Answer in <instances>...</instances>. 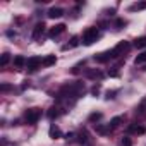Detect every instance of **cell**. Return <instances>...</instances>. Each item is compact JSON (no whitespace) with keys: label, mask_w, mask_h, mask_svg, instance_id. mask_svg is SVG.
I'll return each mask as SVG.
<instances>
[{"label":"cell","mask_w":146,"mask_h":146,"mask_svg":"<svg viewBox=\"0 0 146 146\" xmlns=\"http://www.w3.org/2000/svg\"><path fill=\"white\" fill-rule=\"evenodd\" d=\"M98 38H100V31H98V28H88V29L83 33V45L90 46V45H93Z\"/></svg>","instance_id":"cell-1"},{"label":"cell","mask_w":146,"mask_h":146,"mask_svg":"<svg viewBox=\"0 0 146 146\" xmlns=\"http://www.w3.org/2000/svg\"><path fill=\"white\" fill-rule=\"evenodd\" d=\"M129 46H131L129 41H120V43H117V45L110 50V57H112V58H119L120 55H124V53L129 50Z\"/></svg>","instance_id":"cell-2"},{"label":"cell","mask_w":146,"mask_h":146,"mask_svg":"<svg viewBox=\"0 0 146 146\" xmlns=\"http://www.w3.org/2000/svg\"><path fill=\"white\" fill-rule=\"evenodd\" d=\"M40 117H41V110L40 108H29V110H26V113H24V120L28 122V124H36L38 120H40Z\"/></svg>","instance_id":"cell-3"},{"label":"cell","mask_w":146,"mask_h":146,"mask_svg":"<svg viewBox=\"0 0 146 146\" xmlns=\"http://www.w3.org/2000/svg\"><path fill=\"white\" fill-rule=\"evenodd\" d=\"M40 65H43V60L40 57H29L28 62H26V69L29 72H35L36 69H40Z\"/></svg>","instance_id":"cell-4"},{"label":"cell","mask_w":146,"mask_h":146,"mask_svg":"<svg viewBox=\"0 0 146 146\" xmlns=\"http://www.w3.org/2000/svg\"><path fill=\"white\" fill-rule=\"evenodd\" d=\"M84 76H86L88 79H102V78H103V72L98 70V69H88V70L84 72Z\"/></svg>","instance_id":"cell-5"},{"label":"cell","mask_w":146,"mask_h":146,"mask_svg":"<svg viewBox=\"0 0 146 146\" xmlns=\"http://www.w3.org/2000/svg\"><path fill=\"white\" fill-rule=\"evenodd\" d=\"M65 31V24H57V26H53L50 31H48V36L50 38H57L58 35H62Z\"/></svg>","instance_id":"cell-6"},{"label":"cell","mask_w":146,"mask_h":146,"mask_svg":"<svg viewBox=\"0 0 146 146\" xmlns=\"http://www.w3.org/2000/svg\"><path fill=\"white\" fill-rule=\"evenodd\" d=\"M93 58H95V60H96L98 64H105V62H108V60L112 58V57H110V50H108V52H102V53L95 55Z\"/></svg>","instance_id":"cell-7"},{"label":"cell","mask_w":146,"mask_h":146,"mask_svg":"<svg viewBox=\"0 0 146 146\" xmlns=\"http://www.w3.org/2000/svg\"><path fill=\"white\" fill-rule=\"evenodd\" d=\"M127 131L132 132V134H144V132H146V127L141 125V124H132V125L127 127Z\"/></svg>","instance_id":"cell-8"},{"label":"cell","mask_w":146,"mask_h":146,"mask_svg":"<svg viewBox=\"0 0 146 146\" xmlns=\"http://www.w3.org/2000/svg\"><path fill=\"white\" fill-rule=\"evenodd\" d=\"M43 31H45V24L43 23H38L35 26V29H33V38L35 40H40V36L43 35Z\"/></svg>","instance_id":"cell-9"},{"label":"cell","mask_w":146,"mask_h":146,"mask_svg":"<svg viewBox=\"0 0 146 146\" xmlns=\"http://www.w3.org/2000/svg\"><path fill=\"white\" fill-rule=\"evenodd\" d=\"M26 62H28V60H26L23 55H16V57H14V67H16V69H24V67H26Z\"/></svg>","instance_id":"cell-10"},{"label":"cell","mask_w":146,"mask_h":146,"mask_svg":"<svg viewBox=\"0 0 146 146\" xmlns=\"http://www.w3.org/2000/svg\"><path fill=\"white\" fill-rule=\"evenodd\" d=\"M60 16H64V9H60V7H52L48 11V17H52V19L60 17Z\"/></svg>","instance_id":"cell-11"},{"label":"cell","mask_w":146,"mask_h":146,"mask_svg":"<svg viewBox=\"0 0 146 146\" xmlns=\"http://www.w3.org/2000/svg\"><path fill=\"white\" fill-rule=\"evenodd\" d=\"M48 134H50L52 139H58V137H62V132H60V129H58L57 125H52L50 131H48Z\"/></svg>","instance_id":"cell-12"},{"label":"cell","mask_w":146,"mask_h":146,"mask_svg":"<svg viewBox=\"0 0 146 146\" xmlns=\"http://www.w3.org/2000/svg\"><path fill=\"white\" fill-rule=\"evenodd\" d=\"M122 120H124V117H120V115H119V117H113V119L110 120V124H108V127H110V131H113V129H117V127L120 125V122H122Z\"/></svg>","instance_id":"cell-13"},{"label":"cell","mask_w":146,"mask_h":146,"mask_svg":"<svg viewBox=\"0 0 146 146\" xmlns=\"http://www.w3.org/2000/svg\"><path fill=\"white\" fill-rule=\"evenodd\" d=\"M55 62H57V57H55V55H46V57L43 58V65H45V67H50V65H53Z\"/></svg>","instance_id":"cell-14"},{"label":"cell","mask_w":146,"mask_h":146,"mask_svg":"<svg viewBox=\"0 0 146 146\" xmlns=\"http://www.w3.org/2000/svg\"><path fill=\"white\" fill-rule=\"evenodd\" d=\"M146 9V2H137V4H132L131 7H129V11L131 12H136V11H144Z\"/></svg>","instance_id":"cell-15"},{"label":"cell","mask_w":146,"mask_h":146,"mask_svg":"<svg viewBox=\"0 0 146 146\" xmlns=\"http://www.w3.org/2000/svg\"><path fill=\"white\" fill-rule=\"evenodd\" d=\"M134 46L136 48H146V36H139L134 40Z\"/></svg>","instance_id":"cell-16"},{"label":"cell","mask_w":146,"mask_h":146,"mask_svg":"<svg viewBox=\"0 0 146 146\" xmlns=\"http://www.w3.org/2000/svg\"><path fill=\"white\" fill-rule=\"evenodd\" d=\"M48 119H57L58 115H60V108H57V107H52L50 110H48Z\"/></svg>","instance_id":"cell-17"},{"label":"cell","mask_w":146,"mask_h":146,"mask_svg":"<svg viewBox=\"0 0 146 146\" xmlns=\"http://www.w3.org/2000/svg\"><path fill=\"white\" fill-rule=\"evenodd\" d=\"M134 64L136 65H141V64H146V52H143V53H139L136 58H134Z\"/></svg>","instance_id":"cell-18"},{"label":"cell","mask_w":146,"mask_h":146,"mask_svg":"<svg viewBox=\"0 0 146 146\" xmlns=\"http://www.w3.org/2000/svg\"><path fill=\"white\" fill-rule=\"evenodd\" d=\"M78 45H79V38H78V36H74V38L70 40V43H69V45H65V46H64V50H67V48H74V46H78Z\"/></svg>","instance_id":"cell-19"},{"label":"cell","mask_w":146,"mask_h":146,"mask_svg":"<svg viewBox=\"0 0 146 146\" xmlns=\"http://www.w3.org/2000/svg\"><path fill=\"white\" fill-rule=\"evenodd\" d=\"M95 129H96V132H98V134H108V132H110V127H108V125L105 127V125H100V124H98Z\"/></svg>","instance_id":"cell-20"},{"label":"cell","mask_w":146,"mask_h":146,"mask_svg":"<svg viewBox=\"0 0 146 146\" xmlns=\"http://www.w3.org/2000/svg\"><path fill=\"white\" fill-rule=\"evenodd\" d=\"M9 62H11V55H9V53H4V55H2V58H0V65L5 67Z\"/></svg>","instance_id":"cell-21"},{"label":"cell","mask_w":146,"mask_h":146,"mask_svg":"<svg viewBox=\"0 0 146 146\" xmlns=\"http://www.w3.org/2000/svg\"><path fill=\"white\" fill-rule=\"evenodd\" d=\"M103 117V113L102 112H95V113H91L90 115V122H96V120H100Z\"/></svg>","instance_id":"cell-22"},{"label":"cell","mask_w":146,"mask_h":146,"mask_svg":"<svg viewBox=\"0 0 146 146\" xmlns=\"http://www.w3.org/2000/svg\"><path fill=\"white\" fill-rule=\"evenodd\" d=\"M119 146H132V141H131V137H122V141L119 143Z\"/></svg>","instance_id":"cell-23"},{"label":"cell","mask_w":146,"mask_h":146,"mask_svg":"<svg viewBox=\"0 0 146 146\" xmlns=\"http://www.w3.org/2000/svg\"><path fill=\"white\" fill-rule=\"evenodd\" d=\"M79 141H81V143H86V141H88V134H86V132H81V134H79Z\"/></svg>","instance_id":"cell-24"},{"label":"cell","mask_w":146,"mask_h":146,"mask_svg":"<svg viewBox=\"0 0 146 146\" xmlns=\"http://www.w3.org/2000/svg\"><path fill=\"white\" fill-rule=\"evenodd\" d=\"M115 26H117V29H120L122 26H125V21H124V19H119V21L115 23Z\"/></svg>","instance_id":"cell-25"},{"label":"cell","mask_w":146,"mask_h":146,"mask_svg":"<svg viewBox=\"0 0 146 146\" xmlns=\"http://www.w3.org/2000/svg\"><path fill=\"white\" fill-rule=\"evenodd\" d=\"M9 90H11V86H9V84H4L2 88H0V91H4V93H5V91H9Z\"/></svg>","instance_id":"cell-26"},{"label":"cell","mask_w":146,"mask_h":146,"mask_svg":"<svg viewBox=\"0 0 146 146\" xmlns=\"http://www.w3.org/2000/svg\"><path fill=\"white\" fill-rule=\"evenodd\" d=\"M113 95H115V91H108V93H107V100H110V98H113Z\"/></svg>","instance_id":"cell-27"},{"label":"cell","mask_w":146,"mask_h":146,"mask_svg":"<svg viewBox=\"0 0 146 146\" xmlns=\"http://www.w3.org/2000/svg\"><path fill=\"white\" fill-rule=\"evenodd\" d=\"M7 36H11V38H12V36H16V33H14V31H7Z\"/></svg>","instance_id":"cell-28"},{"label":"cell","mask_w":146,"mask_h":146,"mask_svg":"<svg viewBox=\"0 0 146 146\" xmlns=\"http://www.w3.org/2000/svg\"><path fill=\"white\" fill-rule=\"evenodd\" d=\"M91 93H93V95H98V86H96V88H93V90H91Z\"/></svg>","instance_id":"cell-29"}]
</instances>
